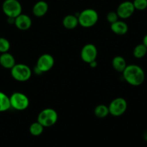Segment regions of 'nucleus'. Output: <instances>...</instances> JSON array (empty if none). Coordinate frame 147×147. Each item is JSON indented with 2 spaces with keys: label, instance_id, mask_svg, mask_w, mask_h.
Masks as SVG:
<instances>
[{
  "label": "nucleus",
  "instance_id": "8",
  "mask_svg": "<svg viewBox=\"0 0 147 147\" xmlns=\"http://www.w3.org/2000/svg\"><path fill=\"white\" fill-rule=\"evenodd\" d=\"M55 64V60L50 54H43L39 57L36 63V73H45L53 68Z\"/></svg>",
  "mask_w": 147,
  "mask_h": 147
},
{
  "label": "nucleus",
  "instance_id": "9",
  "mask_svg": "<svg viewBox=\"0 0 147 147\" xmlns=\"http://www.w3.org/2000/svg\"><path fill=\"white\" fill-rule=\"evenodd\" d=\"M98 56L97 47L93 44H86L82 48L80 52V57L83 62L90 64L96 60Z\"/></svg>",
  "mask_w": 147,
  "mask_h": 147
},
{
  "label": "nucleus",
  "instance_id": "17",
  "mask_svg": "<svg viewBox=\"0 0 147 147\" xmlns=\"http://www.w3.org/2000/svg\"><path fill=\"white\" fill-rule=\"evenodd\" d=\"M11 108L9 97L3 92L0 91V112L8 111Z\"/></svg>",
  "mask_w": 147,
  "mask_h": 147
},
{
  "label": "nucleus",
  "instance_id": "11",
  "mask_svg": "<svg viewBox=\"0 0 147 147\" xmlns=\"http://www.w3.org/2000/svg\"><path fill=\"white\" fill-rule=\"evenodd\" d=\"M14 25L20 30H27L31 27L32 20L28 15L24 14H20L14 19Z\"/></svg>",
  "mask_w": 147,
  "mask_h": 147
},
{
  "label": "nucleus",
  "instance_id": "10",
  "mask_svg": "<svg viewBox=\"0 0 147 147\" xmlns=\"http://www.w3.org/2000/svg\"><path fill=\"white\" fill-rule=\"evenodd\" d=\"M135 8L132 1H125L121 3L116 9V13L119 18L128 19L131 17L135 11Z\"/></svg>",
  "mask_w": 147,
  "mask_h": 147
},
{
  "label": "nucleus",
  "instance_id": "16",
  "mask_svg": "<svg viewBox=\"0 0 147 147\" xmlns=\"http://www.w3.org/2000/svg\"><path fill=\"white\" fill-rule=\"evenodd\" d=\"M112 66L113 69L119 73H123L127 66L126 61L122 56H116L112 60Z\"/></svg>",
  "mask_w": 147,
  "mask_h": 147
},
{
  "label": "nucleus",
  "instance_id": "25",
  "mask_svg": "<svg viewBox=\"0 0 147 147\" xmlns=\"http://www.w3.org/2000/svg\"><path fill=\"white\" fill-rule=\"evenodd\" d=\"M144 140L146 141V142H147V131L144 134Z\"/></svg>",
  "mask_w": 147,
  "mask_h": 147
},
{
  "label": "nucleus",
  "instance_id": "13",
  "mask_svg": "<svg viewBox=\"0 0 147 147\" xmlns=\"http://www.w3.org/2000/svg\"><path fill=\"white\" fill-rule=\"evenodd\" d=\"M111 30L114 34L118 35H124L127 33L129 27L125 22L118 20L116 22L111 24Z\"/></svg>",
  "mask_w": 147,
  "mask_h": 147
},
{
  "label": "nucleus",
  "instance_id": "3",
  "mask_svg": "<svg viewBox=\"0 0 147 147\" xmlns=\"http://www.w3.org/2000/svg\"><path fill=\"white\" fill-rule=\"evenodd\" d=\"M58 119V115L55 109L51 108L43 109L37 116V121L44 128L50 127L55 124Z\"/></svg>",
  "mask_w": 147,
  "mask_h": 147
},
{
  "label": "nucleus",
  "instance_id": "2",
  "mask_svg": "<svg viewBox=\"0 0 147 147\" xmlns=\"http://www.w3.org/2000/svg\"><path fill=\"white\" fill-rule=\"evenodd\" d=\"M78 23L80 26L86 28L92 27L98 20V14L93 9H86L78 16Z\"/></svg>",
  "mask_w": 147,
  "mask_h": 147
},
{
  "label": "nucleus",
  "instance_id": "5",
  "mask_svg": "<svg viewBox=\"0 0 147 147\" xmlns=\"http://www.w3.org/2000/svg\"><path fill=\"white\" fill-rule=\"evenodd\" d=\"M2 11L7 17L16 18L22 14V7L18 0H5L2 4Z\"/></svg>",
  "mask_w": 147,
  "mask_h": 147
},
{
  "label": "nucleus",
  "instance_id": "6",
  "mask_svg": "<svg viewBox=\"0 0 147 147\" xmlns=\"http://www.w3.org/2000/svg\"><path fill=\"white\" fill-rule=\"evenodd\" d=\"M11 108L17 111L26 110L29 107L30 100L28 97L24 93L15 92L9 97Z\"/></svg>",
  "mask_w": 147,
  "mask_h": 147
},
{
  "label": "nucleus",
  "instance_id": "23",
  "mask_svg": "<svg viewBox=\"0 0 147 147\" xmlns=\"http://www.w3.org/2000/svg\"><path fill=\"white\" fill-rule=\"evenodd\" d=\"M119 16H118L116 11H110L106 15V20L110 24L116 22V21L119 20Z\"/></svg>",
  "mask_w": 147,
  "mask_h": 147
},
{
  "label": "nucleus",
  "instance_id": "4",
  "mask_svg": "<svg viewBox=\"0 0 147 147\" xmlns=\"http://www.w3.org/2000/svg\"><path fill=\"white\" fill-rule=\"evenodd\" d=\"M11 75L13 78L19 82L27 81L31 78L32 70L28 65L25 64H15L11 69Z\"/></svg>",
  "mask_w": 147,
  "mask_h": 147
},
{
  "label": "nucleus",
  "instance_id": "20",
  "mask_svg": "<svg viewBox=\"0 0 147 147\" xmlns=\"http://www.w3.org/2000/svg\"><path fill=\"white\" fill-rule=\"evenodd\" d=\"M44 126L40 124L38 121L34 122L30 126V133L34 136H38L42 134Z\"/></svg>",
  "mask_w": 147,
  "mask_h": 147
},
{
  "label": "nucleus",
  "instance_id": "7",
  "mask_svg": "<svg viewBox=\"0 0 147 147\" xmlns=\"http://www.w3.org/2000/svg\"><path fill=\"white\" fill-rule=\"evenodd\" d=\"M108 107H109V114L118 117L125 113L127 110L128 104L126 99L119 97L113 99Z\"/></svg>",
  "mask_w": 147,
  "mask_h": 147
},
{
  "label": "nucleus",
  "instance_id": "18",
  "mask_svg": "<svg viewBox=\"0 0 147 147\" xmlns=\"http://www.w3.org/2000/svg\"><path fill=\"white\" fill-rule=\"evenodd\" d=\"M147 54V47L143 43L137 45L136 47H134L133 50V55L134 57L137 59L143 58L144 57L146 56Z\"/></svg>",
  "mask_w": 147,
  "mask_h": 147
},
{
  "label": "nucleus",
  "instance_id": "21",
  "mask_svg": "<svg viewBox=\"0 0 147 147\" xmlns=\"http://www.w3.org/2000/svg\"><path fill=\"white\" fill-rule=\"evenodd\" d=\"M10 49V42L7 39L0 37V53H7Z\"/></svg>",
  "mask_w": 147,
  "mask_h": 147
},
{
  "label": "nucleus",
  "instance_id": "14",
  "mask_svg": "<svg viewBox=\"0 0 147 147\" xmlns=\"http://www.w3.org/2000/svg\"><path fill=\"white\" fill-rule=\"evenodd\" d=\"M48 11V4L45 1H39L32 7V13L35 17H42Z\"/></svg>",
  "mask_w": 147,
  "mask_h": 147
},
{
  "label": "nucleus",
  "instance_id": "22",
  "mask_svg": "<svg viewBox=\"0 0 147 147\" xmlns=\"http://www.w3.org/2000/svg\"><path fill=\"white\" fill-rule=\"evenodd\" d=\"M135 9L143 11L147 8V0H134L132 1Z\"/></svg>",
  "mask_w": 147,
  "mask_h": 147
},
{
  "label": "nucleus",
  "instance_id": "24",
  "mask_svg": "<svg viewBox=\"0 0 147 147\" xmlns=\"http://www.w3.org/2000/svg\"><path fill=\"white\" fill-rule=\"evenodd\" d=\"M142 43H143V44L147 47V34L144 36V37L143 42H142Z\"/></svg>",
  "mask_w": 147,
  "mask_h": 147
},
{
  "label": "nucleus",
  "instance_id": "19",
  "mask_svg": "<svg viewBox=\"0 0 147 147\" xmlns=\"http://www.w3.org/2000/svg\"><path fill=\"white\" fill-rule=\"evenodd\" d=\"M94 114L99 119H103L109 114V107L106 105L100 104L96 106L94 109Z\"/></svg>",
  "mask_w": 147,
  "mask_h": 147
},
{
  "label": "nucleus",
  "instance_id": "15",
  "mask_svg": "<svg viewBox=\"0 0 147 147\" xmlns=\"http://www.w3.org/2000/svg\"><path fill=\"white\" fill-rule=\"evenodd\" d=\"M63 24L65 28L67 29V30H73V29L76 28L79 24L78 17L76 15H73V14L66 15L63 18Z\"/></svg>",
  "mask_w": 147,
  "mask_h": 147
},
{
  "label": "nucleus",
  "instance_id": "12",
  "mask_svg": "<svg viewBox=\"0 0 147 147\" xmlns=\"http://www.w3.org/2000/svg\"><path fill=\"white\" fill-rule=\"evenodd\" d=\"M16 64L15 58L11 54L7 53H1L0 55V65L5 69H11Z\"/></svg>",
  "mask_w": 147,
  "mask_h": 147
},
{
  "label": "nucleus",
  "instance_id": "1",
  "mask_svg": "<svg viewBox=\"0 0 147 147\" xmlns=\"http://www.w3.org/2000/svg\"><path fill=\"white\" fill-rule=\"evenodd\" d=\"M124 80L132 86H139L144 82L145 73L142 67L137 65H129L123 71Z\"/></svg>",
  "mask_w": 147,
  "mask_h": 147
}]
</instances>
